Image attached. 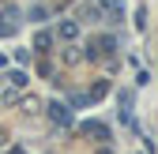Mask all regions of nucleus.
Returning <instances> with one entry per match:
<instances>
[{
  "mask_svg": "<svg viewBox=\"0 0 158 154\" xmlns=\"http://www.w3.org/2000/svg\"><path fill=\"white\" fill-rule=\"evenodd\" d=\"M113 53H117V38H113V34H98V38L87 42V53H83V56L98 64V60H109Z\"/></svg>",
  "mask_w": 158,
  "mask_h": 154,
  "instance_id": "7ed1b4c3",
  "label": "nucleus"
},
{
  "mask_svg": "<svg viewBox=\"0 0 158 154\" xmlns=\"http://www.w3.org/2000/svg\"><path fill=\"white\" fill-rule=\"evenodd\" d=\"M106 90H109L106 83H94V87L87 90V102H90V105H94V102H102V98H106Z\"/></svg>",
  "mask_w": 158,
  "mask_h": 154,
  "instance_id": "1a4fd4ad",
  "label": "nucleus"
},
{
  "mask_svg": "<svg viewBox=\"0 0 158 154\" xmlns=\"http://www.w3.org/2000/svg\"><path fill=\"white\" fill-rule=\"evenodd\" d=\"M49 45H53V30H38L34 34V53H49Z\"/></svg>",
  "mask_w": 158,
  "mask_h": 154,
  "instance_id": "6e6552de",
  "label": "nucleus"
},
{
  "mask_svg": "<svg viewBox=\"0 0 158 154\" xmlns=\"http://www.w3.org/2000/svg\"><path fill=\"white\" fill-rule=\"evenodd\" d=\"M45 15H49V11H45L42 4H34V8H30V23H42V19H45Z\"/></svg>",
  "mask_w": 158,
  "mask_h": 154,
  "instance_id": "9d476101",
  "label": "nucleus"
},
{
  "mask_svg": "<svg viewBox=\"0 0 158 154\" xmlns=\"http://www.w3.org/2000/svg\"><path fill=\"white\" fill-rule=\"evenodd\" d=\"M79 19L94 26H117L124 19V4L121 0H83L79 4Z\"/></svg>",
  "mask_w": 158,
  "mask_h": 154,
  "instance_id": "f257e3e1",
  "label": "nucleus"
},
{
  "mask_svg": "<svg viewBox=\"0 0 158 154\" xmlns=\"http://www.w3.org/2000/svg\"><path fill=\"white\" fill-rule=\"evenodd\" d=\"M79 19H60V23H56V30H53V38H60L64 45H72V42H79Z\"/></svg>",
  "mask_w": 158,
  "mask_h": 154,
  "instance_id": "39448f33",
  "label": "nucleus"
},
{
  "mask_svg": "<svg viewBox=\"0 0 158 154\" xmlns=\"http://www.w3.org/2000/svg\"><path fill=\"white\" fill-rule=\"evenodd\" d=\"M4 154H30V150H23V147H8Z\"/></svg>",
  "mask_w": 158,
  "mask_h": 154,
  "instance_id": "9b49d317",
  "label": "nucleus"
},
{
  "mask_svg": "<svg viewBox=\"0 0 158 154\" xmlns=\"http://www.w3.org/2000/svg\"><path fill=\"white\" fill-rule=\"evenodd\" d=\"M79 132H83V136H94V143H109V128L102 120H83Z\"/></svg>",
  "mask_w": 158,
  "mask_h": 154,
  "instance_id": "423d86ee",
  "label": "nucleus"
},
{
  "mask_svg": "<svg viewBox=\"0 0 158 154\" xmlns=\"http://www.w3.org/2000/svg\"><path fill=\"white\" fill-rule=\"evenodd\" d=\"M27 87H30V75L23 68H11L8 75H0V102H4V105L19 102V94H23Z\"/></svg>",
  "mask_w": 158,
  "mask_h": 154,
  "instance_id": "f03ea898",
  "label": "nucleus"
},
{
  "mask_svg": "<svg viewBox=\"0 0 158 154\" xmlns=\"http://www.w3.org/2000/svg\"><path fill=\"white\" fill-rule=\"evenodd\" d=\"M49 120L60 124V128H72V120H75V117H72V105L60 102V98H53V102H49Z\"/></svg>",
  "mask_w": 158,
  "mask_h": 154,
  "instance_id": "20e7f679",
  "label": "nucleus"
},
{
  "mask_svg": "<svg viewBox=\"0 0 158 154\" xmlns=\"http://www.w3.org/2000/svg\"><path fill=\"white\" fill-rule=\"evenodd\" d=\"M4 64H8V56H4V53H0V68H4Z\"/></svg>",
  "mask_w": 158,
  "mask_h": 154,
  "instance_id": "f8f14e48",
  "label": "nucleus"
},
{
  "mask_svg": "<svg viewBox=\"0 0 158 154\" xmlns=\"http://www.w3.org/2000/svg\"><path fill=\"white\" fill-rule=\"evenodd\" d=\"M117 105H121V120L132 128L135 120H132V90H121V98H117Z\"/></svg>",
  "mask_w": 158,
  "mask_h": 154,
  "instance_id": "0eeeda50",
  "label": "nucleus"
}]
</instances>
